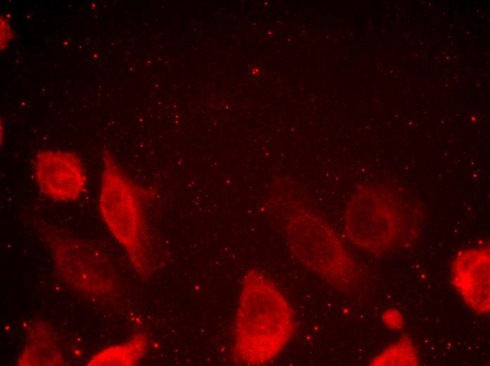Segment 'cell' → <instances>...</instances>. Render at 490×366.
Listing matches in <instances>:
<instances>
[{"label": "cell", "instance_id": "cell-2", "mask_svg": "<svg viewBox=\"0 0 490 366\" xmlns=\"http://www.w3.org/2000/svg\"><path fill=\"white\" fill-rule=\"evenodd\" d=\"M294 330L293 310L284 295L264 274H245L235 317L234 354L247 365L275 358Z\"/></svg>", "mask_w": 490, "mask_h": 366}, {"label": "cell", "instance_id": "cell-7", "mask_svg": "<svg viewBox=\"0 0 490 366\" xmlns=\"http://www.w3.org/2000/svg\"><path fill=\"white\" fill-rule=\"evenodd\" d=\"M489 248H466L454 258L451 282L465 304L477 314L489 313Z\"/></svg>", "mask_w": 490, "mask_h": 366}, {"label": "cell", "instance_id": "cell-8", "mask_svg": "<svg viewBox=\"0 0 490 366\" xmlns=\"http://www.w3.org/2000/svg\"><path fill=\"white\" fill-rule=\"evenodd\" d=\"M63 357L49 327L37 324L31 328L27 343L18 358L19 365H59Z\"/></svg>", "mask_w": 490, "mask_h": 366}, {"label": "cell", "instance_id": "cell-6", "mask_svg": "<svg viewBox=\"0 0 490 366\" xmlns=\"http://www.w3.org/2000/svg\"><path fill=\"white\" fill-rule=\"evenodd\" d=\"M52 255L64 279L87 294L100 296L106 288L103 282L100 258L86 244L72 238L49 236Z\"/></svg>", "mask_w": 490, "mask_h": 366}, {"label": "cell", "instance_id": "cell-4", "mask_svg": "<svg viewBox=\"0 0 490 366\" xmlns=\"http://www.w3.org/2000/svg\"><path fill=\"white\" fill-rule=\"evenodd\" d=\"M286 240L301 263L332 286L346 290L356 279L355 263L334 230L304 209L284 220Z\"/></svg>", "mask_w": 490, "mask_h": 366}, {"label": "cell", "instance_id": "cell-9", "mask_svg": "<svg viewBox=\"0 0 490 366\" xmlns=\"http://www.w3.org/2000/svg\"><path fill=\"white\" fill-rule=\"evenodd\" d=\"M148 346L146 338L141 334L128 341L103 348L93 355L87 365H134L144 356Z\"/></svg>", "mask_w": 490, "mask_h": 366}, {"label": "cell", "instance_id": "cell-1", "mask_svg": "<svg viewBox=\"0 0 490 366\" xmlns=\"http://www.w3.org/2000/svg\"><path fill=\"white\" fill-rule=\"evenodd\" d=\"M348 239L371 253H384L413 243L421 232L423 213L411 196L396 189L365 186L349 199L344 215Z\"/></svg>", "mask_w": 490, "mask_h": 366}, {"label": "cell", "instance_id": "cell-10", "mask_svg": "<svg viewBox=\"0 0 490 366\" xmlns=\"http://www.w3.org/2000/svg\"><path fill=\"white\" fill-rule=\"evenodd\" d=\"M370 365H417V351L409 336H403L375 356Z\"/></svg>", "mask_w": 490, "mask_h": 366}, {"label": "cell", "instance_id": "cell-12", "mask_svg": "<svg viewBox=\"0 0 490 366\" xmlns=\"http://www.w3.org/2000/svg\"><path fill=\"white\" fill-rule=\"evenodd\" d=\"M1 51L4 50L13 38V32L9 22L4 17H1Z\"/></svg>", "mask_w": 490, "mask_h": 366}, {"label": "cell", "instance_id": "cell-3", "mask_svg": "<svg viewBox=\"0 0 490 366\" xmlns=\"http://www.w3.org/2000/svg\"><path fill=\"white\" fill-rule=\"evenodd\" d=\"M101 217L137 271L149 268L146 226L137 187L107 150L102 155L99 193Z\"/></svg>", "mask_w": 490, "mask_h": 366}, {"label": "cell", "instance_id": "cell-11", "mask_svg": "<svg viewBox=\"0 0 490 366\" xmlns=\"http://www.w3.org/2000/svg\"><path fill=\"white\" fill-rule=\"evenodd\" d=\"M382 319L385 326L390 329H400L404 324L401 313L396 308L386 310L382 314Z\"/></svg>", "mask_w": 490, "mask_h": 366}, {"label": "cell", "instance_id": "cell-5", "mask_svg": "<svg viewBox=\"0 0 490 366\" xmlns=\"http://www.w3.org/2000/svg\"><path fill=\"white\" fill-rule=\"evenodd\" d=\"M34 177L44 196L59 202L77 201L87 185V173L80 158L69 151H38L34 159Z\"/></svg>", "mask_w": 490, "mask_h": 366}]
</instances>
